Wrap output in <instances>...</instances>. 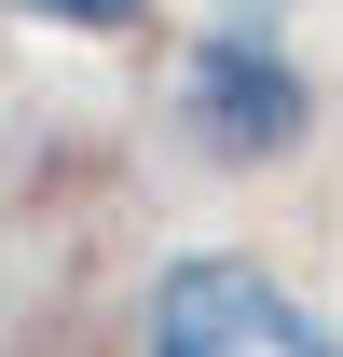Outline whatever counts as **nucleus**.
<instances>
[{"mask_svg":"<svg viewBox=\"0 0 343 357\" xmlns=\"http://www.w3.org/2000/svg\"><path fill=\"white\" fill-rule=\"evenodd\" d=\"M14 14H42V28H96V42H110V28L151 14V0H14Z\"/></svg>","mask_w":343,"mask_h":357,"instance_id":"obj_3","label":"nucleus"},{"mask_svg":"<svg viewBox=\"0 0 343 357\" xmlns=\"http://www.w3.org/2000/svg\"><path fill=\"white\" fill-rule=\"evenodd\" d=\"M178 124L206 165H289L302 137H316V83H302V55L275 42V14H220L206 42L178 55Z\"/></svg>","mask_w":343,"mask_h":357,"instance_id":"obj_1","label":"nucleus"},{"mask_svg":"<svg viewBox=\"0 0 343 357\" xmlns=\"http://www.w3.org/2000/svg\"><path fill=\"white\" fill-rule=\"evenodd\" d=\"M261 14H275V0H261Z\"/></svg>","mask_w":343,"mask_h":357,"instance_id":"obj_4","label":"nucleus"},{"mask_svg":"<svg viewBox=\"0 0 343 357\" xmlns=\"http://www.w3.org/2000/svg\"><path fill=\"white\" fill-rule=\"evenodd\" d=\"M151 357H343V330L316 303H289L261 261L192 248V261L151 275Z\"/></svg>","mask_w":343,"mask_h":357,"instance_id":"obj_2","label":"nucleus"}]
</instances>
